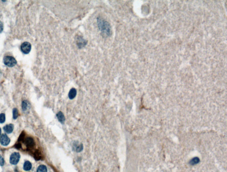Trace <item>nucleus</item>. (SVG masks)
Returning <instances> with one entry per match:
<instances>
[{
	"label": "nucleus",
	"instance_id": "423d86ee",
	"mask_svg": "<svg viewBox=\"0 0 227 172\" xmlns=\"http://www.w3.org/2000/svg\"><path fill=\"white\" fill-rule=\"evenodd\" d=\"M5 132L9 134L12 133L14 129V125L13 124H9L6 125L3 128Z\"/></svg>",
	"mask_w": 227,
	"mask_h": 172
},
{
	"label": "nucleus",
	"instance_id": "7ed1b4c3",
	"mask_svg": "<svg viewBox=\"0 0 227 172\" xmlns=\"http://www.w3.org/2000/svg\"><path fill=\"white\" fill-rule=\"evenodd\" d=\"M20 157V154L19 153L14 152L10 156V163L12 165H17L19 161Z\"/></svg>",
	"mask_w": 227,
	"mask_h": 172
},
{
	"label": "nucleus",
	"instance_id": "2eb2a0df",
	"mask_svg": "<svg viewBox=\"0 0 227 172\" xmlns=\"http://www.w3.org/2000/svg\"><path fill=\"white\" fill-rule=\"evenodd\" d=\"M35 159L38 160L41 159V153L39 152V151H36L35 152Z\"/></svg>",
	"mask_w": 227,
	"mask_h": 172
},
{
	"label": "nucleus",
	"instance_id": "6ab92c4d",
	"mask_svg": "<svg viewBox=\"0 0 227 172\" xmlns=\"http://www.w3.org/2000/svg\"><path fill=\"white\" fill-rule=\"evenodd\" d=\"M1 132H2V131H1V129L0 128V135H1Z\"/></svg>",
	"mask_w": 227,
	"mask_h": 172
},
{
	"label": "nucleus",
	"instance_id": "1a4fd4ad",
	"mask_svg": "<svg viewBox=\"0 0 227 172\" xmlns=\"http://www.w3.org/2000/svg\"><path fill=\"white\" fill-rule=\"evenodd\" d=\"M57 117L58 120L61 123L63 124L64 123L65 118L62 112H59L57 114Z\"/></svg>",
	"mask_w": 227,
	"mask_h": 172
},
{
	"label": "nucleus",
	"instance_id": "9d476101",
	"mask_svg": "<svg viewBox=\"0 0 227 172\" xmlns=\"http://www.w3.org/2000/svg\"><path fill=\"white\" fill-rule=\"evenodd\" d=\"M31 167H32V165H31V163L30 161H26L24 162V164L23 168H24V169L25 171H29L31 169Z\"/></svg>",
	"mask_w": 227,
	"mask_h": 172
},
{
	"label": "nucleus",
	"instance_id": "9b49d317",
	"mask_svg": "<svg viewBox=\"0 0 227 172\" xmlns=\"http://www.w3.org/2000/svg\"><path fill=\"white\" fill-rule=\"evenodd\" d=\"M47 168L44 165H40L37 169V172H47Z\"/></svg>",
	"mask_w": 227,
	"mask_h": 172
},
{
	"label": "nucleus",
	"instance_id": "f8f14e48",
	"mask_svg": "<svg viewBox=\"0 0 227 172\" xmlns=\"http://www.w3.org/2000/svg\"><path fill=\"white\" fill-rule=\"evenodd\" d=\"M28 103L27 101L24 100L23 101L22 103V108L24 111H26V110L28 109Z\"/></svg>",
	"mask_w": 227,
	"mask_h": 172
},
{
	"label": "nucleus",
	"instance_id": "39448f33",
	"mask_svg": "<svg viewBox=\"0 0 227 172\" xmlns=\"http://www.w3.org/2000/svg\"><path fill=\"white\" fill-rule=\"evenodd\" d=\"M99 21H100L99 22V25H100V27L101 28L102 30H104V31H109V27H108V24H106V23L105 22H104V21L103 20H99Z\"/></svg>",
	"mask_w": 227,
	"mask_h": 172
},
{
	"label": "nucleus",
	"instance_id": "dca6fc26",
	"mask_svg": "<svg viewBox=\"0 0 227 172\" xmlns=\"http://www.w3.org/2000/svg\"><path fill=\"white\" fill-rule=\"evenodd\" d=\"M4 30V24L3 23L0 21V33H2Z\"/></svg>",
	"mask_w": 227,
	"mask_h": 172
},
{
	"label": "nucleus",
	"instance_id": "ddd939ff",
	"mask_svg": "<svg viewBox=\"0 0 227 172\" xmlns=\"http://www.w3.org/2000/svg\"><path fill=\"white\" fill-rule=\"evenodd\" d=\"M18 116V112L17 108H14L13 110V118L14 119H17Z\"/></svg>",
	"mask_w": 227,
	"mask_h": 172
},
{
	"label": "nucleus",
	"instance_id": "f257e3e1",
	"mask_svg": "<svg viewBox=\"0 0 227 172\" xmlns=\"http://www.w3.org/2000/svg\"><path fill=\"white\" fill-rule=\"evenodd\" d=\"M4 64L9 67H13L17 64V61L14 57L6 56L3 58Z\"/></svg>",
	"mask_w": 227,
	"mask_h": 172
},
{
	"label": "nucleus",
	"instance_id": "6e6552de",
	"mask_svg": "<svg viewBox=\"0 0 227 172\" xmlns=\"http://www.w3.org/2000/svg\"><path fill=\"white\" fill-rule=\"evenodd\" d=\"M76 93H77V92H76V89H75V88L71 89L69 92V98L70 99H73L76 97Z\"/></svg>",
	"mask_w": 227,
	"mask_h": 172
},
{
	"label": "nucleus",
	"instance_id": "f03ea898",
	"mask_svg": "<svg viewBox=\"0 0 227 172\" xmlns=\"http://www.w3.org/2000/svg\"><path fill=\"white\" fill-rule=\"evenodd\" d=\"M31 44L28 42H23L20 46V50L23 53L27 54L30 53L31 50Z\"/></svg>",
	"mask_w": 227,
	"mask_h": 172
},
{
	"label": "nucleus",
	"instance_id": "0eeeda50",
	"mask_svg": "<svg viewBox=\"0 0 227 172\" xmlns=\"http://www.w3.org/2000/svg\"><path fill=\"white\" fill-rule=\"evenodd\" d=\"M25 143L26 144V146L28 147H33L34 145V141L33 140V139L31 138H27L25 141Z\"/></svg>",
	"mask_w": 227,
	"mask_h": 172
},
{
	"label": "nucleus",
	"instance_id": "f3484780",
	"mask_svg": "<svg viewBox=\"0 0 227 172\" xmlns=\"http://www.w3.org/2000/svg\"><path fill=\"white\" fill-rule=\"evenodd\" d=\"M5 163L4 159L2 156L0 155V166H3Z\"/></svg>",
	"mask_w": 227,
	"mask_h": 172
},
{
	"label": "nucleus",
	"instance_id": "20e7f679",
	"mask_svg": "<svg viewBox=\"0 0 227 172\" xmlns=\"http://www.w3.org/2000/svg\"><path fill=\"white\" fill-rule=\"evenodd\" d=\"M10 139L6 134H2L0 137V143L4 146H6L9 144Z\"/></svg>",
	"mask_w": 227,
	"mask_h": 172
},
{
	"label": "nucleus",
	"instance_id": "4468645a",
	"mask_svg": "<svg viewBox=\"0 0 227 172\" xmlns=\"http://www.w3.org/2000/svg\"><path fill=\"white\" fill-rule=\"evenodd\" d=\"M6 121V115L4 114H0V123H4Z\"/></svg>",
	"mask_w": 227,
	"mask_h": 172
},
{
	"label": "nucleus",
	"instance_id": "a211bd4d",
	"mask_svg": "<svg viewBox=\"0 0 227 172\" xmlns=\"http://www.w3.org/2000/svg\"><path fill=\"white\" fill-rule=\"evenodd\" d=\"M83 149V145H79V146H77V147L76 148V151L77 152H80V151H81Z\"/></svg>",
	"mask_w": 227,
	"mask_h": 172
}]
</instances>
